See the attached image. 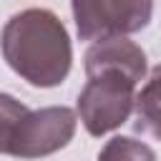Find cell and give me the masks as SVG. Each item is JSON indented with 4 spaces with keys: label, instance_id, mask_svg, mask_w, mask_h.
I'll return each mask as SVG.
<instances>
[{
    "label": "cell",
    "instance_id": "obj_1",
    "mask_svg": "<svg viewBox=\"0 0 161 161\" xmlns=\"http://www.w3.org/2000/svg\"><path fill=\"white\" fill-rule=\"evenodd\" d=\"M83 68L88 80L78 93L75 113L83 128L101 138L131 118L136 86L146 78L148 63L138 43L118 35L96 40L83 55Z\"/></svg>",
    "mask_w": 161,
    "mask_h": 161
},
{
    "label": "cell",
    "instance_id": "obj_2",
    "mask_svg": "<svg viewBox=\"0 0 161 161\" xmlns=\"http://www.w3.org/2000/svg\"><path fill=\"white\" fill-rule=\"evenodd\" d=\"M0 50L8 68L35 88L60 86L73 65L68 28L48 8L15 13L3 25Z\"/></svg>",
    "mask_w": 161,
    "mask_h": 161
},
{
    "label": "cell",
    "instance_id": "obj_3",
    "mask_svg": "<svg viewBox=\"0 0 161 161\" xmlns=\"http://www.w3.org/2000/svg\"><path fill=\"white\" fill-rule=\"evenodd\" d=\"M80 40L96 43L143 30L153 18V0H70Z\"/></svg>",
    "mask_w": 161,
    "mask_h": 161
},
{
    "label": "cell",
    "instance_id": "obj_4",
    "mask_svg": "<svg viewBox=\"0 0 161 161\" xmlns=\"http://www.w3.org/2000/svg\"><path fill=\"white\" fill-rule=\"evenodd\" d=\"M78 113L68 106H45L38 111H28L10 141V156L35 158L50 156L70 143L75 136Z\"/></svg>",
    "mask_w": 161,
    "mask_h": 161
},
{
    "label": "cell",
    "instance_id": "obj_5",
    "mask_svg": "<svg viewBox=\"0 0 161 161\" xmlns=\"http://www.w3.org/2000/svg\"><path fill=\"white\" fill-rule=\"evenodd\" d=\"M133 128L143 136L161 141V65H156L148 73V80L136 93Z\"/></svg>",
    "mask_w": 161,
    "mask_h": 161
},
{
    "label": "cell",
    "instance_id": "obj_6",
    "mask_svg": "<svg viewBox=\"0 0 161 161\" xmlns=\"http://www.w3.org/2000/svg\"><path fill=\"white\" fill-rule=\"evenodd\" d=\"M28 111L30 108L25 103H20L15 96L0 91V153H8L10 151V141L15 136V128H18L20 118Z\"/></svg>",
    "mask_w": 161,
    "mask_h": 161
},
{
    "label": "cell",
    "instance_id": "obj_7",
    "mask_svg": "<svg viewBox=\"0 0 161 161\" xmlns=\"http://www.w3.org/2000/svg\"><path fill=\"white\" fill-rule=\"evenodd\" d=\"M101 158H156L153 148H148L146 143L131 138V136H113L101 151H98Z\"/></svg>",
    "mask_w": 161,
    "mask_h": 161
}]
</instances>
